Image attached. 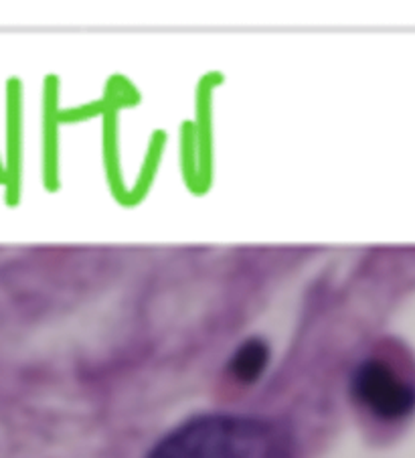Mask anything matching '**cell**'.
Here are the masks:
<instances>
[{"mask_svg": "<svg viewBox=\"0 0 415 458\" xmlns=\"http://www.w3.org/2000/svg\"><path fill=\"white\" fill-rule=\"evenodd\" d=\"M148 458H290V448L286 437L266 420L209 414L173 430Z\"/></svg>", "mask_w": 415, "mask_h": 458, "instance_id": "obj_1", "label": "cell"}, {"mask_svg": "<svg viewBox=\"0 0 415 458\" xmlns=\"http://www.w3.org/2000/svg\"><path fill=\"white\" fill-rule=\"evenodd\" d=\"M352 395L383 422H397L415 411V379L389 355H368L351 379Z\"/></svg>", "mask_w": 415, "mask_h": 458, "instance_id": "obj_2", "label": "cell"}, {"mask_svg": "<svg viewBox=\"0 0 415 458\" xmlns=\"http://www.w3.org/2000/svg\"><path fill=\"white\" fill-rule=\"evenodd\" d=\"M267 359H270V349L266 343L261 339H250L237 347L232 361H229V369H232L235 379L251 384L264 373Z\"/></svg>", "mask_w": 415, "mask_h": 458, "instance_id": "obj_3", "label": "cell"}]
</instances>
